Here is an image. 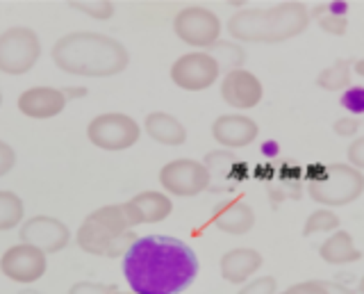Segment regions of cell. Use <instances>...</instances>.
<instances>
[{
    "instance_id": "cell-1",
    "label": "cell",
    "mask_w": 364,
    "mask_h": 294,
    "mask_svg": "<svg viewBox=\"0 0 364 294\" xmlns=\"http://www.w3.org/2000/svg\"><path fill=\"white\" fill-rule=\"evenodd\" d=\"M123 278L136 294H180L198 276L196 251L173 235H139L121 260Z\"/></svg>"
},
{
    "instance_id": "cell-2",
    "label": "cell",
    "mask_w": 364,
    "mask_h": 294,
    "mask_svg": "<svg viewBox=\"0 0 364 294\" xmlns=\"http://www.w3.org/2000/svg\"><path fill=\"white\" fill-rule=\"evenodd\" d=\"M50 60L60 71L75 78H112L128 69L130 53L109 35L75 30L53 43Z\"/></svg>"
},
{
    "instance_id": "cell-3",
    "label": "cell",
    "mask_w": 364,
    "mask_h": 294,
    "mask_svg": "<svg viewBox=\"0 0 364 294\" xmlns=\"http://www.w3.org/2000/svg\"><path fill=\"white\" fill-rule=\"evenodd\" d=\"M310 19V9L299 0L271 7H248L228 19V35L239 43H284L303 35Z\"/></svg>"
},
{
    "instance_id": "cell-4",
    "label": "cell",
    "mask_w": 364,
    "mask_h": 294,
    "mask_svg": "<svg viewBox=\"0 0 364 294\" xmlns=\"http://www.w3.org/2000/svg\"><path fill=\"white\" fill-rule=\"evenodd\" d=\"M307 194L321 208H344L364 194V172L348 162L312 164L305 169Z\"/></svg>"
},
{
    "instance_id": "cell-5",
    "label": "cell",
    "mask_w": 364,
    "mask_h": 294,
    "mask_svg": "<svg viewBox=\"0 0 364 294\" xmlns=\"http://www.w3.org/2000/svg\"><path fill=\"white\" fill-rule=\"evenodd\" d=\"M130 231H134V226L125 214L123 203H109L89 212L82 219L75 231V244L89 256L107 258L112 244Z\"/></svg>"
},
{
    "instance_id": "cell-6",
    "label": "cell",
    "mask_w": 364,
    "mask_h": 294,
    "mask_svg": "<svg viewBox=\"0 0 364 294\" xmlns=\"http://www.w3.org/2000/svg\"><path fill=\"white\" fill-rule=\"evenodd\" d=\"M144 126L125 112H102L87 123V140L100 151L121 153L141 140Z\"/></svg>"
},
{
    "instance_id": "cell-7",
    "label": "cell",
    "mask_w": 364,
    "mask_h": 294,
    "mask_svg": "<svg viewBox=\"0 0 364 294\" xmlns=\"http://www.w3.org/2000/svg\"><path fill=\"white\" fill-rule=\"evenodd\" d=\"M41 60V39L37 30L14 26L0 32V73L23 75Z\"/></svg>"
},
{
    "instance_id": "cell-8",
    "label": "cell",
    "mask_w": 364,
    "mask_h": 294,
    "mask_svg": "<svg viewBox=\"0 0 364 294\" xmlns=\"http://www.w3.org/2000/svg\"><path fill=\"white\" fill-rule=\"evenodd\" d=\"M173 32L185 46L193 51H212L214 43L221 41L223 23L210 7L189 5L173 16Z\"/></svg>"
},
{
    "instance_id": "cell-9",
    "label": "cell",
    "mask_w": 364,
    "mask_h": 294,
    "mask_svg": "<svg viewBox=\"0 0 364 294\" xmlns=\"http://www.w3.org/2000/svg\"><path fill=\"white\" fill-rule=\"evenodd\" d=\"M157 180L162 191H166L171 199L173 196L191 199L212 187L208 167L203 164V160H193V157H176V160H168L159 169Z\"/></svg>"
},
{
    "instance_id": "cell-10",
    "label": "cell",
    "mask_w": 364,
    "mask_h": 294,
    "mask_svg": "<svg viewBox=\"0 0 364 294\" xmlns=\"http://www.w3.org/2000/svg\"><path fill=\"white\" fill-rule=\"evenodd\" d=\"M221 64L210 51H189L173 60L168 69L171 83L185 92H205L221 83Z\"/></svg>"
},
{
    "instance_id": "cell-11",
    "label": "cell",
    "mask_w": 364,
    "mask_h": 294,
    "mask_svg": "<svg viewBox=\"0 0 364 294\" xmlns=\"http://www.w3.org/2000/svg\"><path fill=\"white\" fill-rule=\"evenodd\" d=\"M46 269H48V256L41 248L26 242L11 244L0 256V274L11 283H21V285L37 283L39 278H43Z\"/></svg>"
},
{
    "instance_id": "cell-12",
    "label": "cell",
    "mask_w": 364,
    "mask_h": 294,
    "mask_svg": "<svg viewBox=\"0 0 364 294\" xmlns=\"http://www.w3.org/2000/svg\"><path fill=\"white\" fill-rule=\"evenodd\" d=\"M18 237L21 242L32 244L41 248V251L48 253H60L71 244V229L62 221L53 217V214H34V217H28L23 221V226L18 229Z\"/></svg>"
},
{
    "instance_id": "cell-13",
    "label": "cell",
    "mask_w": 364,
    "mask_h": 294,
    "mask_svg": "<svg viewBox=\"0 0 364 294\" xmlns=\"http://www.w3.org/2000/svg\"><path fill=\"white\" fill-rule=\"evenodd\" d=\"M219 94L228 107L246 112L262 103V98H264V85H262V80L253 71H248L244 66V69L223 73L219 83Z\"/></svg>"
},
{
    "instance_id": "cell-14",
    "label": "cell",
    "mask_w": 364,
    "mask_h": 294,
    "mask_svg": "<svg viewBox=\"0 0 364 294\" xmlns=\"http://www.w3.org/2000/svg\"><path fill=\"white\" fill-rule=\"evenodd\" d=\"M68 103V98L64 94V89L60 87H28L26 92H21L16 98V107L23 117L34 119V121H46L60 117L64 107Z\"/></svg>"
},
{
    "instance_id": "cell-15",
    "label": "cell",
    "mask_w": 364,
    "mask_h": 294,
    "mask_svg": "<svg viewBox=\"0 0 364 294\" xmlns=\"http://www.w3.org/2000/svg\"><path fill=\"white\" fill-rule=\"evenodd\" d=\"M259 135V126L248 115H221L212 121V140L228 151L250 146Z\"/></svg>"
},
{
    "instance_id": "cell-16",
    "label": "cell",
    "mask_w": 364,
    "mask_h": 294,
    "mask_svg": "<svg viewBox=\"0 0 364 294\" xmlns=\"http://www.w3.org/2000/svg\"><path fill=\"white\" fill-rule=\"evenodd\" d=\"M125 214H128L130 224L141 226V224H162L171 217L173 212V199L162 189H144L139 194H134L123 203Z\"/></svg>"
},
{
    "instance_id": "cell-17",
    "label": "cell",
    "mask_w": 364,
    "mask_h": 294,
    "mask_svg": "<svg viewBox=\"0 0 364 294\" xmlns=\"http://www.w3.org/2000/svg\"><path fill=\"white\" fill-rule=\"evenodd\" d=\"M264 265V256L253 246H235L230 251H225L219 260L221 278L232 285H246L248 280L257 276V271Z\"/></svg>"
},
{
    "instance_id": "cell-18",
    "label": "cell",
    "mask_w": 364,
    "mask_h": 294,
    "mask_svg": "<svg viewBox=\"0 0 364 294\" xmlns=\"http://www.w3.org/2000/svg\"><path fill=\"white\" fill-rule=\"evenodd\" d=\"M212 226L228 235H246L255 229V210L246 199H225L214 206Z\"/></svg>"
},
{
    "instance_id": "cell-19",
    "label": "cell",
    "mask_w": 364,
    "mask_h": 294,
    "mask_svg": "<svg viewBox=\"0 0 364 294\" xmlns=\"http://www.w3.org/2000/svg\"><path fill=\"white\" fill-rule=\"evenodd\" d=\"M203 164L208 167L212 183H219L221 189H235L242 180L248 178V164L235 151L219 149L205 155Z\"/></svg>"
},
{
    "instance_id": "cell-20",
    "label": "cell",
    "mask_w": 364,
    "mask_h": 294,
    "mask_svg": "<svg viewBox=\"0 0 364 294\" xmlns=\"http://www.w3.org/2000/svg\"><path fill=\"white\" fill-rule=\"evenodd\" d=\"M144 132L162 146H182L187 142V128L178 117L168 112H151L144 119Z\"/></svg>"
},
{
    "instance_id": "cell-21",
    "label": "cell",
    "mask_w": 364,
    "mask_h": 294,
    "mask_svg": "<svg viewBox=\"0 0 364 294\" xmlns=\"http://www.w3.org/2000/svg\"><path fill=\"white\" fill-rule=\"evenodd\" d=\"M318 256H321L326 265H333V267H344V265H353L362 260V251L358 248L355 240H353V235L341 229L333 235H328L321 242Z\"/></svg>"
},
{
    "instance_id": "cell-22",
    "label": "cell",
    "mask_w": 364,
    "mask_h": 294,
    "mask_svg": "<svg viewBox=\"0 0 364 294\" xmlns=\"http://www.w3.org/2000/svg\"><path fill=\"white\" fill-rule=\"evenodd\" d=\"M353 64L350 60H335L330 66H326L323 71H318L316 75V87L323 92H335L341 94L353 85Z\"/></svg>"
},
{
    "instance_id": "cell-23",
    "label": "cell",
    "mask_w": 364,
    "mask_h": 294,
    "mask_svg": "<svg viewBox=\"0 0 364 294\" xmlns=\"http://www.w3.org/2000/svg\"><path fill=\"white\" fill-rule=\"evenodd\" d=\"M26 221V203L11 189H0V233L21 229Z\"/></svg>"
},
{
    "instance_id": "cell-24",
    "label": "cell",
    "mask_w": 364,
    "mask_h": 294,
    "mask_svg": "<svg viewBox=\"0 0 364 294\" xmlns=\"http://www.w3.org/2000/svg\"><path fill=\"white\" fill-rule=\"evenodd\" d=\"M339 214L337 210L330 208H316L314 212L307 214V219L303 224V235L312 237V235H333L339 231Z\"/></svg>"
},
{
    "instance_id": "cell-25",
    "label": "cell",
    "mask_w": 364,
    "mask_h": 294,
    "mask_svg": "<svg viewBox=\"0 0 364 294\" xmlns=\"http://www.w3.org/2000/svg\"><path fill=\"white\" fill-rule=\"evenodd\" d=\"M216 62L221 64V69L228 71H235V69H244V62H246V51H244V43L239 41H219L214 43L212 51H210Z\"/></svg>"
},
{
    "instance_id": "cell-26",
    "label": "cell",
    "mask_w": 364,
    "mask_h": 294,
    "mask_svg": "<svg viewBox=\"0 0 364 294\" xmlns=\"http://www.w3.org/2000/svg\"><path fill=\"white\" fill-rule=\"evenodd\" d=\"M68 7L75 9V12H82L96 21H109L117 12L112 0H71Z\"/></svg>"
},
{
    "instance_id": "cell-27",
    "label": "cell",
    "mask_w": 364,
    "mask_h": 294,
    "mask_svg": "<svg viewBox=\"0 0 364 294\" xmlns=\"http://www.w3.org/2000/svg\"><path fill=\"white\" fill-rule=\"evenodd\" d=\"M314 16L318 19V28H321L323 32H328V35H335V37H341L346 35L348 30V19L346 16H339V14H333L328 9V5H321L314 9Z\"/></svg>"
},
{
    "instance_id": "cell-28",
    "label": "cell",
    "mask_w": 364,
    "mask_h": 294,
    "mask_svg": "<svg viewBox=\"0 0 364 294\" xmlns=\"http://www.w3.org/2000/svg\"><path fill=\"white\" fill-rule=\"evenodd\" d=\"M339 105L344 107L348 115H364V87L350 85L346 92L339 94Z\"/></svg>"
},
{
    "instance_id": "cell-29",
    "label": "cell",
    "mask_w": 364,
    "mask_h": 294,
    "mask_svg": "<svg viewBox=\"0 0 364 294\" xmlns=\"http://www.w3.org/2000/svg\"><path fill=\"white\" fill-rule=\"evenodd\" d=\"M237 294H278V280L269 274L255 276L253 280H248L246 285L239 288Z\"/></svg>"
},
{
    "instance_id": "cell-30",
    "label": "cell",
    "mask_w": 364,
    "mask_h": 294,
    "mask_svg": "<svg viewBox=\"0 0 364 294\" xmlns=\"http://www.w3.org/2000/svg\"><path fill=\"white\" fill-rule=\"evenodd\" d=\"M333 132L337 137H346V140H355L360 132V119L358 117H339L333 123Z\"/></svg>"
},
{
    "instance_id": "cell-31",
    "label": "cell",
    "mask_w": 364,
    "mask_h": 294,
    "mask_svg": "<svg viewBox=\"0 0 364 294\" xmlns=\"http://www.w3.org/2000/svg\"><path fill=\"white\" fill-rule=\"evenodd\" d=\"M278 294H330V292L326 288V280H303V283H294V285Z\"/></svg>"
},
{
    "instance_id": "cell-32",
    "label": "cell",
    "mask_w": 364,
    "mask_h": 294,
    "mask_svg": "<svg viewBox=\"0 0 364 294\" xmlns=\"http://www.w3.org/2000/svg\"><path fill=\"white\" fill-rule=\"evenodd\" d=\"M117 285H107V283H94V280H80L75 285L68 288V294H109Z\"/></svg>"
},
{
    "instance_id": "cell-33",
    "label": "cell",
    "mask_w": 364,
    "mask_h": 294,
    "mask_svg": "<svg viewBox=\"0 0 364 294\" xmlns=\"http://www.w3.org/2000/svg\"><path fill=\"white\" fill-rule=\"evenodd\" d=\"M346 162L350 167L360 169V172H364V135L362 137H355L346 149Z\"/></svg>"
},
{
    "instance_id": "cell-34",
    "label": "cell",
    "mask_w": 364,
    "mask_h": 294,
    "mask_svg": "<svg viewBox=\"0 0 364 294\" xmlns=\"http://www.w3.org/2000/svg\"><path fill=\"white\" fill-rule=\"evenodd\" d=\"M16 167V151L7 142L0 140V178L7 176Z\"/></svg>"
},
{
    "instance_id": "cell-35",
    "label": "cell",
    "mask_w": 364,
    "mask_h": 294,
    "mask_svg": "<svg viewBox=\"0 0 364 294\" xmlns=\"http://www.w3.org/2000/svg\"><path fill=\"white\" fill-rule=\"evenodd\" d=\"M326 288L330 294H360L348 285H341V283H337V280H326Z\"/></svg>"
},
{
    "instance_id": "cell-36",
    "label": "cell",
    "mask_w": 364,
    "mask_h": 294,
    "mask_svg": "<svg viewBox=\"0 0 364 294\" xmlns=\"http://www.w3.org/2000/svg\"><path fill=\"white\" fill-rule=\"evenodd\" d=\"M64 94H66V98H85L87 96V89L85 87H66Z\"/></svg>"
},
{
    "instance_id": "cell-37",
    "label": "cell",
    "mask_w": 364,
    "mask_h": 294,
    "mask_svg": "<svg viewBox=\"0 0 364 294\" xmlns=\"http://www.w3.org/2000/svg\"><path fill=\"white\" fill-rule=\"evenodd\" d=\"M353 71H355V75L364 78V58H362V60H358L355 64H353Z\"/></svg>"
},
{
    "instance_id": "cell-38",
    "label": "cell",
    "mask_w": 364,
    "mask_h": 294,
    "mask_svg": "<svg viewBox=\"0 0 364 294\" xmlns=\"http://www.w3.org/2000/svg\"><path fill=\"white\" fill-rule=\"evenodd\" d=\"M109 294H136V292H132V290H119V288H114Z\"/></svg>"
},
{
    "instance_id": "cell-39",
    "label": "cell",
    "mask_w": 364,
    "mask_h": 294,
    "mask_svg": "<svg viewBox=\"0 0 364 294\" xmlns=\"http://www.w3.org/2000/svg\"><path fill=\"white\" fill-rule=\"evenodd\" d=\"M358 292H360V294H364V276H362V278H360V283H358Z\"/></svg>"
},
{
    "instance_id": "cell-40",
    "label": "cell",
    "mask_w": 364,
    "mask_h": 294,
    "mask_svg": "<svg viewBox=\"0 0 364 294\" xmlns=\"http://www.w3.org/2000/svg\"><path fill=\"white\" fill-rule=\"evenodd\" d=\"M0 105H3V92H0Z\"/></svg>"
}]
</instances>
